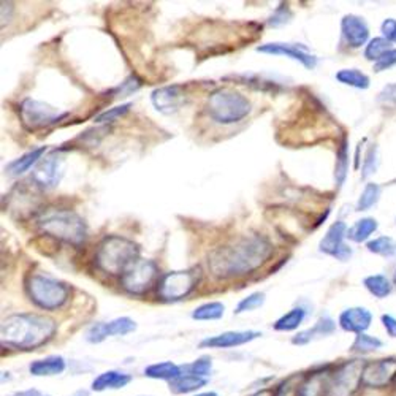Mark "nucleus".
<instances>
[{"label": "nucleus", "mask_w": 396, "mask_h": 396, "mask_svg": "<svg viewBox=\"0 0 396 396\" xmlns=\"http://www.w3.org/2000/svg\"><path fill=\"white\" fill-rule=\"evenodd\" d=\"M274 247L262 235H247L214 249L208 268L216 279H240L254 274L273 257Z\"/></svg>", "instance_id": "f257e3e1"}, {"label": "nucleus", "mask_w": 396, "mask_h": 396, "mask_svg": "<svg viewBox=\"0 0 396 396\" xmlns=\"http://www.w3.org/2000/svg\"><path fill=\"white\" fill-rule=\"evenodd\" d=\"M57 325L51 317L35 312L12 314L3 319L0 334L2 344L21 350H34L53 339Z\"/></svg>", "instance_id": "f03ea898"}, {"label": "nucleus", "mask_w": 396, "mask_h": 396, "mask_svg": "<svg viewBox=\"0 0 396 396\" xmlns=\"http://www.w3.org/2000/svg\"><path fill=\"white\" fill-rule=\"evenodd\" d=\"M140 260V247L129 238L110 235L99 243L95 251V267L102 273L110 276H121Z\"/></svg>", "instance_id": "7ed1b4c3"}, {"label": "nucleus", "mask_w": 396, "mask_h": 396, "mask_svg": "<svg viewBox=\"0 0 396 396\" xmlns=\"http://www.w3.org/2000/svg\"><path fill=\"white\" fill-rule=\"evenodd\" d=\"M40 232L54 240L78 247L88 238V225L79 214L68 209H51L37 220Z\"/></svg>", "instance_id": "20e7f679"}, {"label": "nucleus", "mask_w": 396, "mask_h": 396, "mask_svg": "<svg viewBox=\"0 0 396 396\" xmlns=\"http://www.w3.org/2000/svg\"><path fill=\"white\" fill-rule=\"evenodd\" d=\"M206 111L214 122L222 124V126H232L251 115L252 106L251 102L240 92L220 88L208 95Z\"/></svg>", "instance_id": "39448f33"}, {"label": "nucleus", "mask_w": 396, "mask_h": 396, "mask_svg": "<svg viewBox=\"0 0 396 396\" xmlns=\"http://www.w3.org/2000/svg\"><path fill=\"white\" fill-rule=\"evenodd\" d=\"M29 300L43 311H57L70 298V287L48 274H30L26 281Z\"/></svg>", "instance_id": "423d86ee"}, {"label": "nucleus", "mask_w": 396, "mask_h": 396, "mask_svg": "<svg viewBox=\"0 0 396 396\" xmlns=\"http://www.w3.org/2000/svg\"><path fill=\"white\" fill-rule=\"evenodd\" d=\"M200 278L202 273L198 268L170 271L157 282V296L165 303L181 301L197 289Z\"/></svg>", "instance_id": "0eeeda50"}, {"label": "nucleus", "mask_w": 396, "mask_h": 396, "mask_svg": "<svg viewBox=\"0 0 396 396\" xmlns=\"http://www.w3.org/2000/svg\"><path fill=\"white\" fill-rule=\"evenodd\" d=\"M68 116L67 111L48 105L35 99H24L19 105V119L27 132H37L53 127Z\"/></svg>", "instance_id": "6e6552de"}, {"label": "nucleus", "mask_w": 396, "mask_h": 396, "mask_svg": "<svg viewBox=\"0 0 396 396\" xmlns=\"http://www.w3.org/2000/svg\"><path fill=\"white\" fill-rule=\"evenodd\" d=\"M159 265L154 260L140 258L121 276L124 292L133 296H143L159 282Z\"/></svg>", "instance_id": "1a4fd4ad"}, {"label": "nucleus", "mask_w": 396, "mask_h": 396, "mask_svg": "<svg viewBox=\"0 0 396 396\" xmlns=\"http://www.w3.org/2000/svg\"><path fill=\"white\" fill-rule=\"evenodd\" d=\"M366 361L350 360L339 365L332 373L328 396H354L357 390L363 387V370Z\"/></svg>", "instance_id": "9d476101"}, {"label": "nucleus", "mask_w": 396, "mask_h": 396, "mask_svg": "<svg viewBox=\"0 0 396 396\" xmlns=\"http://www.w3.org/2000/svg\"><path fill=\"white\" fill-rule=\"evenodd\" d=\"M361 384L366 388H385L396 384V358L368 361L363 370Z\"/></svg>", "instance_id": "9b49d317"}, {"label": "nucleus", "mask_w": 396, "mask_h": 396, "mask_svg": "<svg viewBox=\"0 0 396 396\" xmlns=\"http://www.w3.org/2000/svg\"><path fill=\"white\" fill-rule=\"evenodd\" d=\"M187 100L189 95L181 84L162 86V88H157L151 92V103H153V106L162 115L167 116L178 113L186 105Z\"/></svg>", "instance_id": "f8f14e48"}, {"label": "nucleus", "mask_w": 396, "mask_h": 396, "mask_svg": "<svg viewBox=\"0 0 396 396\" xmlns=\"http://www.w3.org/2000/svg\"><path fill=\"white\" fill-rule=\"evenodd\" d=\"M64 175V157L57 151H53L43 157L39 165L32 171V181L41 189H53L61 182Z\"/></svg>", "instance_id": "ddd939ff"}, {"label": "nucleus", "mask_w": 396, "mask_h": 396, "mask_svg": "<svg viewBox=\"0 0 396 396\" xmlns=\"http://www.w3.org/2000/svg\"><path fill=\"white\" fill-rule=\"evenodd\" d=\"M137 330V322L130 317H117L111 322H99L91 325L88 333H86V339L91 344L103 343L106 338L111 336H126Z\"/></svg>", "instance_id": "4468645a"}, {"label": "nucleus", "mask_w": 396, "mask_h": 396, "mask_svg": "<svg viewBox=\"0 0 396 396\" xmlns=\"http://www.w3.org/2000/svg\"><path fill=\"white\" fill-rule=\"evenodd\" d=\"M347 236V225L344 222H334L325 233V236L319 243V251L327 254V256L336 257L338 260H347L352 256L350 247L344 244V238Z\"/></svg>", "instance_id": "2eb2a0df"}, {"label": "nucleus", "mask_w": 396, "mask_h": 396, "mask_svg": "<svg viewBox=\"0 0 396 396\" xmlns=\"http://www.w3.org/2000/svg\"><path fill=\"white\" fill-rule=\"evenodd\" d=\"M257 53L271 54V56H285L294 61L300 62L303 67L308 70L316 68L317 57L309 54L303 46H295L290 43H265V45L257 46Z\"/></svg>", "instance_id": "dca6fc26"}, {"label": "nucleus", "mask_w": 396, "mask_h": 396, "mask_svg": "<svg viewBox=\"0 0 396 396\" xmlns=\"http://www.w3.org/2000/svg\"><path fill=\"white\" fill-rule=\"evenodd\" d=\"M262 336L256 330H246V332H225L216 336H208L203 341H200L202 349H232V347L244 346L251 341L257 339Z\"/></svg>", "instance_id": "f3484780"}, {"label": "nucleus", "mask_w": 396, "mask_h": 396, "mask_svg": "<svg viewBox=\"0 0 396 396\" xmlns=\"http://www.w3.org/2000/svg\"><path fill=\"white\" fill-rule=\"evenodd\" d=\"M343 37L350 48H360L370 39V29L365 19L355 15H346L341 21Z\"/></svg>", "instance_id": "a211bd4d"}, {"label": "nucleus", "mask_w": 396, "mask_h": 396, "mask_svg": "<svg viewBox=\"0 0 396 396\" xmlns=\"http://www.w3.org/2000/svg\"><path fill=\"white\" fill-rule=\"evenodd\" d=\"M373 314L366 308H349L341 312L339 316V327L344 332L361 334L371 327Z\"/></svg>", "instance_id": "6ab92c4d"}, {"label": "nucleus", "mask_w": 396, "mask_h": 396, "mask_svg": "<svg viewBox=\"0 0 396 396\" xmlns=\"http://www.w3.org/2000/svg\"><path fill=\"white\" fill-rule=\"evenodd\" d=\"M330 379H332L330 366L309 374V376L303 377V381L300 382L298 396H328Z\"/></svg>", "instance_id": "aec40b11"}, {"label": "nucleus", "mask_w": 396, "mask_h": 396, "mask_svg": "<svg viewBox=\"0 0 396 396\" xmlns=\"http://www.w3.org/2000/svg\"><path fill=\"white\" fill-rule=\"evenodd\" d=\"M46 153H48L46 146H40V148L32 149L29 151V153H26L21 157H18V159H15L10 162V164H7V167H5V171H7L10 176L24 175V173L30 170V168H35L37 165H39V162L46 155Z\"/></svg>", "instance_id": "412c9836"}, {"label": "nucleus", "mask_w": 396, "mask_h": 396, "mask_svg": "<svg viewBox=\"0 0 396 396\" xmlns=\"http://www.w3.org/2000/svg\"><path fill=\"white\" fill-rule=\"evenodd\" d=\"M334 330H336L334 320L330 319V317H322V319H319L316 323H314L312 328L303 330V332L295 334L294 338H292V344L306 346V344H309L314 339L322 338V336L332 334Z\"/></svg>", "instance_id": "4be33fe9"}, {"label": "nucleus", "mask_w": 396, "mask_h": 396, "mask_svg": "<svg viewBox=\"0 0 396 396\" xmlns=\"http://www.w3.org/2000/svg\"><path fill=\"white\" fill-rule=\"evenodd\" d=\"M67 368V363H65L64 357L61 355H51L46 358H41V360H35L30 363L29 371L32 376L37 377H48V376H57L65 371Z\"/></svg>", "instance_id": "5701e85b"}, {"label": "nucleus", "mask_w": 396, "mask_h": 396, "mask_svg": "<svg viewBox=\"0 0 396 396\" xmlns=\"http://www.w3.org/2000/svg\"><path fill=\"white\" fill-rule=\"evenodd\" d=\"M132 382V376L119 371H105L92 381V390L94 392H105V390H119Z\"/></svg>", "instance_id": "b1692460"}, {"label": "nucleus", "mask_w": 396, "mask_h": 396, "mask_svg": "<svg viewBox=\"0 0 396 396\" xmlns=\"http://www.w3.org/2000/svg\"><path fill=\"white\" fill-rule=\"evenodd\" d=\"M144 376L149 379H159V381L173 382L175 379L182 376V366L175 365L173 361H162L149 365L144 370Z\"/></svg>", "instance_id": "393cba45"}, {"label": "nucleus", "mask_w": 396, "mask_h": 396, "mask_svg": "<svg viewBox=\"0 0 396 396\" xmlns=\"http://www.w3.org/2000/svg\"><path fill=\"white\" fill-rule=\"evenodd\" d=\"M208 384V381L203 377L194 376V374H182L181 377L175 379V381L170 382V392L173 395H187V393H194L200 390L205 385Z\"/></svg>", "instance_id": "a878e982"}, {"label": "nucleus", "mask_w": 396, "mask_h": 396, "mask_svg": "<svg viewBox=\"0 0 396 396\" xmlns=\"http://www.w3.org/2000/svg\"><path fill=\"white\" fill-rule=\"evenodd\" d=\"M306 319V311L305 308H294L290 309L289 312H285L284 316H281L278 320H276L273 328L276 332H294L300 325L305 322Z\"/></svg>", "instance_id": "bb28decb"}, {"label": "nucleus", "mask_w": 396, "mask_h": 396, "mask_svg": "<svg viewBox=\"0 0 396 396\" xmlns=\"http://www.w3.org/2000/svg\"><path fill=\"white\" fill-rule=\"evenodd\" d=\"M376 230H377V220L373 218H365L355 222V224L347 230V238L355 243H363L366 241Z\"/></svg>", "instance_id": "cd10ccee"}, {"label": "nucleus", "mask_w": 396, "mask_h": 396, "mask_svg": "<svg viewBox=\"0 0 396 396\" xmlns=\"http://www.w3.org/2000/svg\"><path fill=\"white\" fill-rule=\"evenodd\" d=\"M336 79H338L341 84L350 86V88H355V89H368L370 88V78H368L365 73H361L360 70H357V68L339 70V72L336 73Z\"/></svg>", "instance_id": "c85d7f7f"}, {"label": "nucleus", "mask_w": 396, "mask_h": 396, "mask_svg": "<svg viewBox=\"0 0 396 396\" xmlns=\"http://www.w3.org/2000/svg\"><path fill=\"white\" fill-rule=\"evenodd\" d=\"M225 306L220 301H209L197 306L192 311L194 320H219L224 317Z\"/></svg>", "instance_id": "c756f323"}, {"label": "nucleus", "mask_w": 396, "mask_h": 396, "mask_svg": "<svg viewBox=\"0 0 396 396\" xmlns=\"http://www.w3.org/2000/svg\"><path fill=\"white\" fill-rule=\"evenodd\" d=\"M363 284H365L368 292L376 298H385L392 294V284H390V281L382 274L368 276V278L363 281Z\"/></svg>", "instance_id": "7c9ffc66"}, {"label": "nucleus", "mask_w": 396, "mask_h": 396, "mask_svg": "<svg viewBox=\"0 0 396 396\" xmlns=\"http://www.w3.org/2000/svg\"><path fill=\"white\" fill-rule=\"evenodd\" d=\"M382 346L384 343L379 338H376V336L361 333V334H357L354 344H352L350 347V350L354 352V354L365 355V354H371V352L379 350Z\"/></svg>", "instance_id": "2f4dec72"}, {"label": "nucleus", "mask_w": 396, "mask_h": 396, "mask_svg": "<svg viewBox=\"0 0 396 396\" xmlns=\"http://www.w3.org/2000/svg\"><path fill=\"white\" fill-rule=\"evenodd\" d=\"M336 157H338V159H336V168H334L336 182H338V186H343L347 171H349V146H347V140H343Z\"/></svg>", "instance_id": "473e14b6"}, {"label": "nucleus", "mask_w": 396, "mask_h": 396, "mask_svg": "<svg viewBox=\"0 0 396 396\" xmlns=\"http://www.w3.org/2000/svg\"><path fill=\"white\" fill-rule=\"evenodd\" d=\"M390 50H392V48H390V41L385 39V37H377V39L371 40L366 45L365 57L368 59V61L377 62L379 59H381L384 54L388 53Z\"/></svg>", "instance_id": "72a5a7b5"}, {"label": "nucleus", "mask_w": 396, "mask_h": 396, "mask_svg": "<svg viewBox=\"0 0 396 396\" xmlns=\"http://www.w3.org/2000/svg\"><path fill=\"white\" fill-rule=\"evenodd\" d=\"M265 300H267V296H265L263 292H254V294L244 296L243 300L238 303L235 308V314L256 311V309L262 308L265 305Z\"/></svg>", "instance_id": "f704fd0d"}, {"label": "nucleus", "mask_w": 396, "mask_h": 396, "mask_svg": "<svg viewBox=\"0 0 396 396\" xmlns=\"http://www.w3.org/2000/svg\"><path fill=\"white\" fill-rule=\"evenodd\" d=\"M130 108H132V103H122V105H117L115 108H110V110L106 111H102L100 115H97L94 117V122L95 124H111L117 121V119H121L127 115L130 111Z\"/></svg>", "instance_id": "c9c22d12"}, {"label": "nucleus", "mask_w": 396, "mask_h": 396, "mask_svg": "<svg viewBox=\"0 0 396 396\" xmlns=\"http://www.w3.org/2000/svg\"><path fill=\"white\" fill-rule=\"evenodd\" d=\"M379 197H381V187H379L377 184H368V186L365 187V191L361 192L360 198H358L357 209L358 211L370 209L371 206L377 203Z\"/></svg>", "instance_id": "e433bc0d"}, {"label": "nucleus", "mask_w": 396, "mask_h": 396, "mask_svg": "<svg viewBox=\"0 0 396 396\" xmlns=\"http://www.w3.org/2000/svg\"><path fill=\"white\" fill-rule=\"evenodd\" d=\"M368 251L379 254V256H384V257H390L396 252V244L392 238L381 236L368 243Z\"/></svg>", "instance_id": "4c0bfd02"}, {"label": "nucleus", "mask_w": 396, "mask_h": 396, "mask_svg": "<svg viewBox=\"0 0 396 396\" xmlns=\"http://www.w3.org/2000/svg\"><path fill=\"white\" fill-rule=\"evenodd\" d=\"M186 368L189 370V374H194V376L205 379L206 376H209L211 371H213V360H211L209 357H202Z\"/></svg>", "instance_id": "58836bf2"}, {"label": "nucleus", "mask_w": 396, "mask_h": 396, "mask_svg": "<svg viewBox=\"0 0 396 396\" xmlns=\"http://www.w3.org/2000/svg\"><path fill=\"white\" fill-rule=\"evenodd\" d=\"M141 88V81L137 78V77H129L124 83H121V86H117V88L113 91L115 92V95L116 97H129V95H132L133 92H137L138 89Z\"/></svg>", "instance_id": "ea45409f"}, {"label": "nucleus", "mask_w": 396, "mask_h": 396, "mask_svg": "<svg viewBox=\"0 0 396 396\" xmlns=\"http://www.w3.org/2000/svg\"><path fill=\"white\" fill-rule=\"evenodd\" d=\"M290 18H292V12H290L289 5L282 3L281 7L273 13V16H271L268 24L273 27H279V26H284L285 23H289Z\"/></svg>", "instance_id": "a19ab883"}, {"label": "nucleus", "mask_w": 396, "mask_h": 396, "mask_svg": "<svg viewBox=\"0 0 396 396\" xmlns=\"http://www.w3.org/2000/svg\"><path fill=\"white\" fill-rule=\"evenodd\" d=\"M377 168V148L376 146H371L366 153L365 164H363V178H368L373 175Z\"/></svg>", "instance_id": "79ce46f5"}, {"label": "nucleus", "mask_w": 396, "mask_h": 396, "mask_svg": "<svg viewBox=\"0 0 396 396\" xmlns=\"http://www.w3.org/2000/svg\"><path fill=\"white\" fill-rule=\"evenodd\" d=\"M393 65H396V50H390L377 62H374V70L376 72H384V70L392 68Z\"/></svg>", "instance_id": "37998d69"}, {"label": "nucleus", "mask_w": 396, "mask_h": 396, "mask_svg": "<svg viewBox=\"0 0 396 396\" xmlns=\"http://www.w3.org/2000/svg\"><path fill=\"white\" fill-rule=\"evenodd\" d=\"M382 34L390 43H396V19H385L382 24Z\"/></svg>", "instance_id": "c03bdc74"}, {"label": "nucleus", "mask_w": 396, "mask_h": 396, "mask_svg": "<svg viewBox=\"0 0 396 396\" xmlns=\"http://www.w3.org/2000/svg\"><path fill=\"white\" fill-rule=\"evenodd\" d=\"M382 323H384V328L390 338H396V319L393 316H382Z\"/></svg>", "instance_id": "a18cd8bd"}, {"label": "nucleus", "mask_w": 396, "mask_h": 396, "mask_svg": "<svg viewBox=\"0 0 396 396\" xmlns=\"http://www.w3.org/2000/svg\"><path fill=\"white\" fill-rule=\"evenodd\" d=\"M12 396H46V395L40 393L39 390H24V392H18Z\"/></svg>", "instance_id": "49530a36"}, {"label": "nucleus", "mask_w": 396, "mask_h": 396, "mask_svg": "<svg viewBox=\"0 0 396 396\" xmlns=\"http://www.w3.org/2000/svg\"><path fill=\"white\" fill-rule=\"evenodd\" d=\"M254 396H274V392H273V390L267 388V390H262V392L256 393V395H254Z\"/></svg>", "instance_id": "de8ad7c7"}, {"label": "nucleus", "mask_w": 396, "mask_h": 396, "mask_svg": "<svg viewBox=\"0 0 396 396\" xmlns=\"http://www.w3.org/2000/svg\"><path fill=\"white\" fill-rule=\"evenodd\" d=\"M194 396H218L216 392H205V393H198V395H194Z\"/></svg>", "instance_id": "09e8293b"}]
</instances>
